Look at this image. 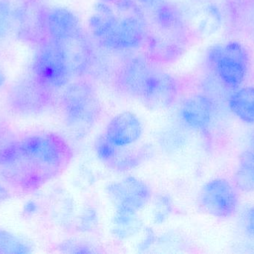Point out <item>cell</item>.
<instances>
[{
	"label": "cell",
	"instance_id": "1",
	"mask_svg": "<svg viewBox=\"0 0 254 254\" xmlns=\"http://www.w3.org/2000/svg\"><path fill=\"white\" fill-rule=\"evenodd\" d=\"M73 158L72 146L61 134H32L0 148V181L32 192L61 175Z\"/></svg>",
	"mask_w": 254,
	"mask_h": 254
},
{
	"label": "cell",
	"instance_id": "15",
	"mask_svg": "<svg viewBox=\"0 0 254 254\" xmlns=\"http://www.w3.org/2000/svg\"><path fill=\"white\" fill-rule=\"evenodd\" d=\"M45 28L49 38L57 43L64 41L83 30L78 17L71 10L61 7H53L46 12Z\"/></svg>",
	"mask_w": 254,
	"mask_h": 254
},
{
	"label": "cell",
	"instance_id": "2",
	"mask_svg": "<svg viewBox=\"0 0 254 254\" xmlns=\"http://www.w3.org/2000/svg\"><path fill=\"white\" fill-rule=\"evenodd\" d=\"M115 88L152 110L174 106L182 94L180 82L163 71L147 56H136L121 66L114 79Z\"/></svg>",
	"mask_w": 254,
	"mask_h": 254
},
{
	"label": "cell",
	"instance_id": "22",
	"mask_svg": "<svg viewBox=\"0 0 254 254\" xmlns=\"http://www.w3.org/2000/svg\"><path fill=\"white\" fill-rule=\"evenodd\" d=\"M249 148L254 150V131L249 136Z\"/></svg>",
	"mask_w": 254,
	"mask_h": 254
},
{
	"label": "cell",
	"instance_id": "4",
	"mask_svg": "<svg viewBox=\"0 0 254 254\" xmlns=\"http://www.w3.org/2000/svg\"><path fill=\"white\" fill-rule=\"evenodd\" d=\"M144 21V47L155 63L177 60L189 43V29L179 10L168 0H136Z\"/></svg>",
	"mask_w": 254,
	"mask_h": 254
},
{
	"label": "cell",
	"instance_id": "10",
	"mask_svg": "<svg viewBox=\"0 0 254 254\" xmlns=\"http://www.w3.org/2000/svg\"><path fill=\"white\" fill-rule=\"evenodd\" d=\"M131 146H114L101 135L95 141V149L97 156L103 164L115 171L123 172L140 165L147 155L144 148L136 149Z\"/></svg>",
	"mask_w": 254,
	"mask_h": 254
},
{
	"label": "cell",
	"instance_id": "13",
	"mask_svg": "<svg viewBox=\"0 0 254 254\" xmlns=\"http://www.w3.org/2000/svg\"><path fill=\"white\" fill-rule=\"evenodd\" d=\"M216 113L214 102L208 95L194 94L185 98L179 108L182 122L191 129L205 132L211 126Z\"/></svg>",
	"mask_w": 254,
	"mask_h": 254
},
{
	"label": "cell",
	"instance_id": "14",
	"mask_svg": "<svg viewBox=\"0 0 254 254\" xmlns=\"http://www.w3.org/2000/svg\"><path fill=\"white\" fill-rule=\"evenodd\" d=\"M143 126L137 115L125 111L115 116L107 124L104 137L111 144L128 147L141 138Z\"/></svg>",
	"mask_w": 254,
	"mask_h": 254
},
{
	"label": "cell",
	"instance_id": "3",
	"mask_svg": "<svg viewBox=\"0 0 254 254\" xmlns=\"http://www.w3.org/2000/svg\"><path fill=\"white\" fill-rule=\"evenodd\" d=\"M89 26L104 49L122 52L144 46L146 28L136 0H98Z\"/></svg>",
	"mask_w": 254,
	"mask_h": 254
},
{
	"label": "cell",
	"instance_id": "11",
	"mask_svg": "<svg viewBox=\"0 0 254 254\" xmlns=\"http://www.w3.org/2000/svg\"><path fill=\"white\" fill-rule=\"evenodd\" d=\"M58 43L71 77L80 79L85 76L92 68L95 54L92 42L84 30Z\"/></svg>",
	"mask_w": 254,
	"mask_h": 254
},
{
	"label": "cell",
	"instance_id": "19",
	"mask_svg": "<svg viewBox=\"0 0 254 254\" xmlns=\"http://www.w3.org/2000/svg\"><path fill=\"white\" fill-rule=\"evenodd\" d=\"M243 223L245 232L251 240L254 241V205L251 206L246 210Z\"/></svg>",
	"mask_w": 254,
	"mask_h": 254
},
{
	"label": "cell",
	"instance_id": "9",
	"mask_svg": "<svg viewBox=\"0 0 254 254\" xmlns=\"http://www.w3.org/2000/svg\"><path fill=\"white\" fill-rule=\"evenodd\" d=\"M107 193L116 211L137 213L152 198L150 186L140 179L128 176L113 182L107 188Z\"/></svg>",
	"mask_w": 254,
	"mask_h": 254
},
{
	"label": "cell",
	"instance_id": "5",
	"mask_svg": "<svg viewBox=\"0 0 254 254\" xmlns=\"http://www.w3.org/2000/svg\"><path fill=\"white\" fill-rule=\"evenodd\" d=\"M61 106L65 125L77 138L89 134L99 122L102 113V106L95 86L84 79H77L65 86Z\"/></svg>",
	"mask_w": 254,
	"mask_h": 254
},
{
	"label": "cell",
	"instance_id": "23",
	"mask_svg": "<svg viewBox=\"0 0 254 254\" xmlns=\"http://www.w3.org/2000/svg\"><path fill=\"white\" fill-rule=\"evenodd\" d=\"M4 80H5V79H4V75H3L2 73L0 71V87H1V86H2L3 84H4Z\"/></svg>",
	"mask_w": 254,
	"mask_h": 254
},
{
	"label": "cell",
	"instance_id": "16",
	"mask_svg": "<svg viewBox=\"0 0 254 254\" xmlns=\"http://www.w3.org/2000/svg\"><path fill=\"white\" fill-rule=\"evenodd\" d=\"M231 111L244 123L254 124V87L245 86L237 89L228 101Z\"/></svg>",
	"mask_w": 254,
	"mask_h": 254
},
{
	"label": "cell",
	"instance_id": "21",
	"mask_svg": "<svg viewBox=\"0 0 254 254\" xmlns=\"http://www.w3.org/2000/svg\"><path fill=\"white\" fill-rule=\"evenodd\" d=\"M10 249H17V242L11 236L7 235V233L0 231V249H4L5 252H8L7 250Z\"/></svg>",
	"mask_w": 254,
	"mask_h": 254
},
{
	"label": "cell",
	"instance_id": "18",
	"mask_svg": "<svg viewBox=\"0 0 254 254\" xmlns=\"http://www.w3.org/2000/svg\"><path fill=\"white\" fill-rule=\"evenodd\" d=\"M11 8L7 0H0V39L4 38L8 32L11 22Z\"/></svg>",
	"mask_w": 254,
	"mask_h": 254
},
{
	"label": "cell",
	"instance_id": "12",
	"mask_svg": "<svg viewBox=\"0 0 254 254\" xmlns=\"http://www.w3.org/2000/svg\"><path fill=\"white\" fill-rule=\"evenodd\" d=\"M50 89L37 79H25L16 84L10 92L12 105L19 112L35 113L44 110L51 101Z\"/></svg>",
	"mask_w": 254,
	"mask_h": 254
},
{
	"label": "cell",
	"instance_id": "6",
	"mask_svg": "<svg viewBox=\"0 0 254 254\" xmlns=\"http://www.w3.org/2000/svg\"><path fill=\"white\" fill-rule=\"evenodd\" d=\"M207 60L218 79L228 87L237 89L247 77L250 57L240 42L229 41L213 46L207 54Z\"/></svg>",
	"mask_w": 254,
	"mask_h": 254
},
{
	"label": "cell",
	"instance_id": "20",
	"mask_svg": "<svg viewBox=\"0 0 254 254\" xmlns=\"http://www.w3.org/2000/svg\"><path fill=\"white\" fill-rule=\"evenodd\" d=\"M64 249H67L69 253L92 254L98 252L96 249H94L92 246H89L86 243H80V242L68 243Z\"/></svg>",
	"mask_w": 254,
	"mask_h": 254
},
{
	"label": "cell",
	"instance_id": "8",
	"mask_svg": "<svg viewBox=\"0 0 254 254\" xmlns=\"http://www.w3.org/2000/svg\"><path fill=\"white\" fill-rule=\"evenodd\" d=\"M34 78L49 89L65 87L71 76L62 48L49 39L40 46L33 63Z\"/></svg>",
	"mask_w": 254,
	"mask_h": 254
},
{
	"label": "cell",
	"instance_id": "17",
	"mask_svg": "<svg viewBox=\"0 0 254 254\" xmlns=\"http://www.w3.org/2000/svg\"><path fill=\"white\" fill-rule=\"evenodd\" d=\"M233 183L239 192H254V150L246 149L240 155Z\"/></svg>",
	"mask_w": 254,
	"mask_h": 254
},
{
	"label": "cell",
	"instance_id": "7",
	"mask_svg": "<svg viewBox=\"0 0 254 254\" xmlns=\"http://www.w3.org/2000/svg\"><path fill=\"white\" fill-rule=\"evenodd\" d=\"M198 205L204 213L216 219L233 217L240 207L239 190L223 177H216L203 185L198 194Z\"/></svg>",
	"mask_w": 254,
	"mask_h": 254
}]
</instances>
